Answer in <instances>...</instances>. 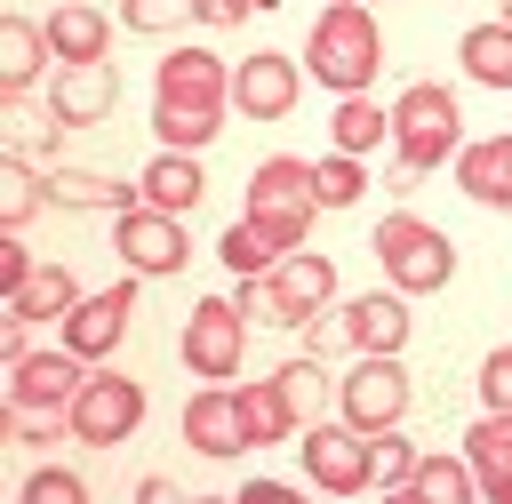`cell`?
I'll return each mask as SVG.
<instances>
[{
	"instance_id": "cell-1",
	"label": "cell",
	"mask_w": 512,
	"mask_h": 504,
	"mask_svg": "<svg viewBox=\"0 0 512 504\" xmlns=\"http://www.w3.org/2000/svg\"><path fill=\"white\" fill-rule=\"evenodd\" d=\"M224 104H232V64L208 56V48H168L160 72H152V136L168 152H200L216 128H224Z\"/></svg>"
},
{
	"instance_id": "cell-2",
	"label": "cell",
	"mask_w": 512,
	"mask_h": 504,
	"mask_svg": "<svg viewBox=\"0 0 512 504\" xmlns=\"http://www.w3.org/2000/svg\"><path fill=\"white\" fill-rule=\"evenodd\" d=\"M304 72L336 96H368V80L384 72V40H376V8L368 0H328L304 32Z\"/></svg>"
},
{
	"instance_id": "cell-3",
	"label": "cell",
	"mask_w": 512,
	"mask_h": 504,
	"mask_svg": "<svg viewBox=\"0 0 512 504\" xmlns=\"http://www.w3.org/2000/svg\"><path fill=\"white\" fill-rule=\"evenodd\" d=\"M328 304H336V264L312 248H288L264 280H240V312L264 328H312Z\"/></svg>"
},
{
	"instance_id": "cell-4",
	"label": "cell",
	"mask_w": 512,
	"mask_h": 504,
	"mask_svg": "<svg viewBox=\"0 0 512 504\" xmlns=\"http://www.w3.org/2000/svg\"><path fill=\"white\" fill-rule=\"evenodd\" d=\"M392 152H400V168H448L456 152H464V104L440 88V80H416V88H400L392 96Z\"/></svg>"
},
{
	"instance_id": "cell-5",
	"label": "cell",
	"mask_w": 512,
	"mask_h": 504,
	"mask_svg": "<svg viewBox=\"0 0 512 504\" xmlns=\"http://www.w3.org/2000/svg\"><path fill=\"white\" fill-rule=\"evenodd\" d=\"M368 248H376V264H384V280H392L400 296H432V288L456 280V240H448L440 224L408 216V208H392V216L368 232Z\"/></svg>"
},
{
	"instance_id": "cell-6",
	"label": "cell",
	"mask_w": 512,
	"mask_h": 504,
	"mask_svg": "<svg viewBox=\"0 0 512 504\" xmlns=\"http://www.w3.org/2000/svg\"><path fill=\"white\" fill-rule=\"evenodd\" d=\"M312 160L296 152H272L264 168H248V224H264L280 248H304V224H312Z\"/></svg>"
},
{
	"instance_id": "cell-7",
	"label": "cell",
	"mask_w": 512,
	"mask_h": 504,
	"mask_svg": "<svg viewBox=\"0 0 512 504\" xmlns=\"http://www.w3.org/2000/svg\"><path fill=\"white\" fill-rule=\"evenodd\" d=\"M176 352H184V368L200 384H232L240 360H248V312H240V296H200L184 312V344Z\"/></svg>"
},
{
	"instance_id": "cell-8",
	"label": "cell",
	"mask_w": 512,
	"mask_h": 504,
	"mask_svg": "<svg viewBox=\"0 0 512 504\" xmlns=\"http://www.w3.org/2000/svg\"><path fill=\"white\" fill-rule=\"evenodd\" d=\"M304 480L312 488H328V496H360V488H376V432H360V424H304Z\"/></svg>"
},
{
	"instance_id": "cell-9",
	"label": "cell",
	"mask_w": 512,
	"mask_h": 504,
	"mask_svg": "<svg viewBox=\"0 0 512 504\" xmlns=\"http://www.w3.org/2000/svg\"><path fill=\"white\" fill-rule=\"evenodd\" d=\"M408 400H416V384H408L400 352H360V368L336 384V408H344V424H360V432H392V424L408 416Z\"/></svg>"
},
{
	"instance_id": "cell-10",
	"label": "cell",
	"mask_w": 512,
	"mask_h": 504,
	"mask_svg": "<svg viewBox=\"0 0 512 504\" xmlns=\"http://www.w3.org/2000/svg\"><path fill=\"white\" fill-rule=\"evenodd\" d=\"M136 424H144V384L136 376H112V368H88V384L72 392V440L120 448Z\"/></svg>"
},
{
	"instance_id": "cell-11",
	"label": "cell",
	"mask_w": 512,
	"mask_h": 504,
	"mask_svg": "<svg viewBox=\"0 0 512 504\" xmlns=\"http://www.w3.org/2000/svg\"><path fill=\"white\" fill-rule=\"evenodd\" d=\"M112 248H120V264H128V272H144V280H168V272H184V256H192L184 216L144 208V200L112 216Z\"/></svg>"
},
{
	"instance_id": "cell-12",
	"label": "cell",
	"mask_w": 512,
	"mask_h": 504,
	"mask_svg": "<svg viewBox=\"0 0 512 504\" xmlns=\"http://www.w3.org/2000/svg\"><path fill=\"white\" fill-rule=\"evenodd\" d=\"M296 96H304V64H296V56L256 48V56L232 64V112H248V120H288Z\"/></svg>"
},
{
	"instance_id": "cell-13",
	"label": "cell",
	"mask_w": 512,
	"mask_h": 504,
	"mask_svg": "<svg viewBox=\"0 0 512 504\" xmlns=\"http://www.w3.org/2000/svg\"><path fill=\"white\" fill-rule=\"evenodd\" d=\"M136 280H144V272L112 280V288H96V296H80V304L64 312V344H72L80 360H104V352L128 336V320H136Z\"/></svg>"
},
{
	"instance_id": "cell-14",
	"label": "cell",
	"mask_w": 512,
	"mask_h": 504,
	"mask_svg": "<svg viewBox=\"0 0 512 504\" xmlns=\"http://www.w3.org/2000/svg\"><path fill=\"white\" fill-rule=\"evenodd\" d=\"M184 440H192L200 456H240V448H256L248 408H240V384H208V392H192V400H184Z\"/></svg>"
},
{
	"instance_id": "cell-15",
	"label": "cell",
	"mask_w": 512,
	"mask_h": 504,
	"mask_svg": "<svg viewBox=\"0 0 512 504\" xmlns=\"http://www.w3.org/2000/svg\"><path fill=\"white\" fill-rule=\"evenodd\" d=\"M80 384H88V360H80L72 344L8 360V400H32V408H72V392H80Z\"/></svg>"
},
{
	"instance_id": "cell-16",
	"label": "cell",
	"mask_w": 512,
	"mask_h": 504,
	"mask_svg": "<svg viewBox=\"0 0 512 504\" xmlns=\"http://www.w3.org/2000/svg\"><path fill=\"white\" fill-rule=\"evenodd\" d=\"M112 96H120L112 64H64V72L48 80V112H56L64 128H88V120H104V112H112Z\"/></svg>"
},
{
	"instance_id": "cell-17",
	"label": "cell",
	"mask_w": 512,
	"mask_h": 504,
	"mask_svg": "<svg viewBox=\"0 0 512 504\" xmlns=\"http://www.w3.org/2000/svg\"><path fill=\"white\" fill-rule=\"evenodd\" d=\"M136 200L144 208H168V216H192L208 200V176H200L192 152H168L160 144V160H144V176H136Z\"/></svg>"
},
{
	"instance_id": "cell-18",
	"label": "cell",
	"mask_w": 512,
	"mask_h": 504,
	"mask_svg": "<svg viewBox=\"0 0 512 504\" xmlns=\"http://www.w3.org/2000/svg\"><path fill=\"white\" fill-rule=\"evenodd\" d=\"M344 344H352V352H400V344H408V296H400V288H392V296H384V288L352 296V304H344Z\"/></svg>"
},
{
	"instance_id": "cell-19",
	"label": "cell",
	"mask_w": 512,
	"mask_h": 504,
	"mask_svg": "<svg viewBox=\"0 0 512 504\" xmlns=\"http://www.w3.org/2000/svg\"><path fill=\"white\" fill-rule=\"evenodd\" d=\"M456 192H472L480 208H512V136H480L456 152Z\"/></svg>"
},
{
	"instance_id": "cell-20",
	"label": "cell",
	"mask_w": 512,
	"mask_h": 504,
	"mask_svg": "<svg viewBox=\"0 0 512 504\" xmlns=\"http://www.w3.org/2000/svg\"><path fill=\"white\" fill-rule=\"evenodd\" d=\"M464 456H472V472H480V496H488V504H512V416H504V408H488V416L464 432Z\"/></svg>"
},
{
	"instance_id": "cell-21",
	"label": "cell",
	"mask_w": 512,
	"mask_h": 504,
	"mask_svg": "<svg viewBox=\"0 0 512 504\" xmlns=\"http://www.w3.org/2000/svg\"><path fill=\"white\" fill-rule=\"evenodd\" d=\"M40 32H48L56 64H104V48H112V24H104L96 8H80V0H56V16H48Z\"/></svg>"
},
{
	"instance_id": "cell-22",
	"label": "cell",
	"mask_w": 512,
	"mask_h": 504,
	"mask_svg": "<svg viewBox=\"0 0 512 504\" xmlns=\"http://www.w3.org/2000/svg\"><path fill=\"white\" fill-rule=\"evenodd\" d=\"M48 32L40 24H24V16H8L0 24V96H32V80L48 72Z\"/></svg>"
},
{
	"instance_id": "cell-23",
	"label": "cell",
	"mask_w": 512,
	"mask_h": 504,
	"mask_svg": "<svg viewBox=\"0 0 512 504\" xmlns=\"http://www.w3.org/2000/svg\"><path fill=\"white\" fill-rule=\"evenodd\" d=\"M80 304V280H72V264H32L16 288H8V312L16 320H64Z\"/></svg>"
},
{
	"instance_id": "cell-24",
	"label": "cell",
	"mask_w": 512,
	"mask_h": 504,
	"mask_svg": "<svg viewBox=\"0 0 512 504\" xmlns=\"http://www.w3.org/2000/svg\"><path fill=\"white\" fill-rule=\"evenodd\" d=\"M408 496H424V504H472V496H480V472H472V456H448V448H432V456H416V472H408Z\"/></svg>"
},
{
	"instance_id": "cell-25",
	"label": "cell",
	"mask_w": 512,
	"mask_h": 504,
	"mask_svg": "<svg viewBox=\"0 0 512 504\" xmlns=\"http://www.w3.org/2000/svg\"><path fill=\"white\" fill-rule=\"evenodd\" d=\"M328 136H336V152L368 160L376 144H392V104H376V96H344L336 120H328Z\"/></svg>"
},
{
	"instance_id": "cell-26",
	"label": "cell",
	"mask_w": 512,
	"mask_h": 504,
	"mask_svg": "<svg viewBox=\"0 0 512 504\" xmlns=\"http://www.w3.org/2000/svg\"><path fill=\"white\" fill-rule=\"evenodd\" d=\"M456 64L480 80V88H512V24L496 16V24H472L464 40H456Z\"/></svg>"
},
{
	"instance_id": "cell-27",
	"label": "cell",
	"mask_w": 512,
	"mask_h": 504,
	"mask_svg": "<svg viewBox=\"0 0 512 504\" xmlns=\"http://www.w3.org/2000/svg\"><path fill=\"white\" fill-rule=\"evenodd\" d=\"M240 408H248V432H256V448H272V440L304 432V424H296V408H288V392H280V376H256V384H240Z\"/></svg>"
},
{
	"instance_id": "cell-28",
	"label": "cell",
	"mask_w": 512,
	"mask_h": 504,
	"mask_svg": "<svg viewBox=\"0 0 512 504\" xmlns=\"http://www.w3.org/2000/svg\"><path fill=\"white\" fill-rule=\"evenodd\" d=\"M48 200L56 208H136L120 176H96V168H56L48 176Z\"/></svg>"
},
{
	"instance_id": "cell-29",
	"label": "cell",
	"mask_w": 512,
	"mask_h": 504,
	"mask_svg": "<svg viewBox=\"0 0 512 504\" xmlns=\"http://www.w3.org/2000/svg\"><path fill=\"white\" fill-rule=\"evenodd\" d=\"M216 256H224V264H232L240 280H264V272H272V264H280L288 248H280V240H272L264 224H248V216H240V224H224V240H216Z\"/></svg>"
},
{
	"instance_id": "cell-30",
	"label": "cell",
	"mask_w": 512,
	"mask_h": 504,
	"mask_svg": "<svg viewBox=\"0 0 512 504\" xmlns=\"http://www.w3.org/2000/svg\"><path fill=\"white\" fill-rule=\"evenodd\" d=\"M280 376V392H288V408H296V424H320L328 416V368H320V352H304V360H288V368H272Z\"/></svg>"
},
{
	"instance_id": "cell-31",
	"label": "cell",
	"mask_w": 512,
	"mask_h": 504,
	"mask_svg": "<svg viewBox=\"0 0 512 504\" xmlns=\"http://www.w3.org/2000/svg\"><path fill=\"white\" fill-rule=\"evenodd\" d=\"M40 200H48V184L24 168V152H8V160H0V224H8V232H24Z\"/></svg>"
},
{
	"instance_id": "cell-32",
	"label": "cell",
	"mask_w": 512,
	"mask_h": 504,
	"mask_svg": "<svg viewBox=\"0 0 512 504\" xmlns=\"http://www.w3.org/2000/svg\"><path fill=\"white\" fill-rule=\"evenodd\" d=\"M360 192H368V176H360L352 152H328V160L312 168V200H320V208H352Z\"/></svg>"
},
{
	"instance_id": "cell-33",
	"label": "cell",
	"mask_w": 512,
	"mask_h": 504,
	"mask_svg": "<svg viewBox=\"0 0 512 504\" xmlns=\"http://www.w3.org/2000/svg\"><path fill=\"white\" fill-rule=\"evenodd\" d=\"M416 456H424V448H416V440H400V424H392V432H376V480H384L392 496H408V472H416Z\"/></svg>"
},
{
	"instance_id": "cell-34",
	"label": "cell",
	"mask_w": 512,
	"mask_h": 504,
	"mask_svg": "<svg viewBox=\"0 0 512 504\" xmlns=\"http://www.w3.org/2000/svg\"><path fill=\"white\" fill-rule=\"evenodd\" d=\"M8 432H16V440H56V432H72V408H32V400H8Z\"/></svg>"
},
{
	"instance_id": "cell-35",
	"label": "cell",
	"mask_w": 512,
	"mask_h": 504,
	"mask_svg": "<svg viewBox=\"0 0 512 504\" xmlns=\"http://www.w3.org/2000/svg\"><path fill=\"white\" fill-rule=\"evenodd\" d=\"M24 496H32V504H88V480H80V472H64V464H48V472H32V480H24Z\"/></svg>"
},
{
	"instance_id": "cell-36",
	"label": "cell",
	"mask_w": 512,
	"mask_h": 504,
	"mask_svg": "<svg viewBox=\"0 0 512 504\" xmlns=\"http://www.w3.org/2000/svg\"><path fill=\"white\" fill-rule=\"evenodd\" d=\"M480 408H504V416H512V344H496V352L480 360Z\"/></svg>"
},
{
	"instance_id": "cell-37",
	"label": "cell",
	"mask_w": 512,
	"mask_h": 504,
	"mask_svg": "<svg viewBox=\"0 0 512 504\" xmlns=\"http://www.w3.org/2000/svg\"><path fill=\"white\" fill-rule=\"evenodd\" d=\"M120 16H128V32H168V24L192 16V0H128Z\"/></svg>"
},
{
	"instance_id": "cell-38",
	"label": "cell",
	"mask_w": 512,
	"mask_h": 504,
	"mask_svg": "<svg viewBox=\"0 0 512 504\" xmlns=\"http://www.w3.org/2000/svg\"><path fill=\"white\" fill-rule=\"evenodd\" d=\"M256 8H272V0H192V16H200V24H248Z\"/></svg>"
},
{
	"instance_id": "cell-39",
	"label": "cell",
	"mask_w": 512,
	"mask_h": 504,
	"mask_svg": "<svg viewBox=\"0 0 512 504\" xmlns=\"http://www.w3.org/2000/svg\"><path fill=\"white\" fill-rule=\"evenodd\" d=\"M24 272H32V256H24V240H16V232H8V240H0V280H8V288H16V280H24Z\"/></svg>"
},
{
	"instance_id": "cell-40",
	"label": "cell",
	"mask_w": 512,
	"mask_h": 504,
	"mask_svg": "<svg viewBox=\"0 0 512 504\" xmlns=\"http://www.w3.org/2000/svg\"><path fill=\"white\" fill-rule=\"evenodd\" d=\"M240 504H288V488H280V480H248V488H240Z\"/></svg>"
},
{
	"instance_id": "cell-41",
	"label": "cell",
	"mask_w": 512,
	"mask_h": 504,
	"mask_svg": "<svg viewBox=\"0 0 512 504\" xmlns=\"http://www.w3.org/2000/svg\"><path fill=\"white\" fill-rule=\"evenodd\" d=\"M504 24H512V0H504Z\"/></svg>"
}]
</instances>
